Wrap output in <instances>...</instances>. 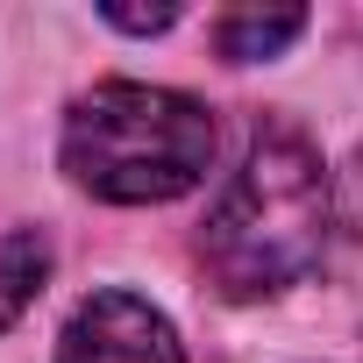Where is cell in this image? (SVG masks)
<instances>
[{
	"mask_svg": "<svg viewBox=\"0 0 363 363\" xmlns=\"http://www.w3.org/2000/svg\"><path fill=\"white\" fill-rule=\"evenodd\" d=\"M214 143L221 128L193 93L100 79L93 93L72 100L57 157L72 171V186L107 207H164L214 171Z\"/></svg>",
	"mask_w": 363,
	"mask_h": 363,
	"instance_id": "7a4b0ae2",
	"label": "cell"
},
{
	"mask_svg": "<svg viewBox=\"0 0 363 363\" xmlns=\"http://www.w3.org/2000/svg\"><path fill=\"white\" fill-rule=\"evenodd\" d=\"M114 29H128V36H157V29H171L178 22V8H100Z\"/></svg>",
	"mask_w": 363,
	"mask_h": 363,
	"instance_id": "8992f818",
	"label": "cell"
},
{
	"mask_svg": "<svg viewBox=\"0 0 363 363\" xmlns=\"http://www.w3.org/2000/svg\"><path fill=\"white\" fill-rule=\"evenodd\" d=\"M57 363H186V342L143 292L107 285V292L79 299V313L65 320Z\"/></svg>",
	"mask_w": 363,
	"mask_h": 363,
	"instance_id": "3957f363",
	"label": "cell"
},
{
	"mask_svg": "<svg viewBox=\"0 0 363 363\" xmlns=\"http://www.w3.org/2000/svg\"><path fill=\"white\" fill-rule=\"evenodd\" d=\"M292 36H306V8H228L214 22V50L228 65H257V57H278Z\"/></svg>",
	"mask_w": 363,
	"mask_h": 363,
	"instance_id": "277c9868",
	"label": "cell"
},
{
	"mask_svg": "<svg viewBox=\"0 0 363 363\" xmlns=\"http://www.w3.org/2000/svg\"><path fill=\"white\" fill-rule=\"evenodd\" d=\"M43 278H50V235L43 228H8L0 235V335L36 306Z\"/></svg>",
	"mask_w": 363,
	"mask_h": 363,
	"instance_id": "5b68a950",
	"label": "cell"
},
{
	"mask_svg": "<svg viewBox=\"0 0 363 363\" xmlns=\"http://www.w3.org/2000/svg\"><path fill=\"white\" fill-rule=\"evenodd\" d=\"M335 235V178L306 128L257 121L242 164L228 171L221 200L200 221V271L221 299H278L292 292Z\"/></svg>",
	"mask_w": 363,
	"mask_h": 363,
	"instance_id": "6da1fadb",
	"label": "cell"
}]
</instances>
